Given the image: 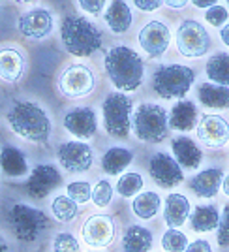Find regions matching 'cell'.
I'll list each match as a JSON object with an SVG mask.
<instances>
[{
  "instance_id": "23",
  "label": "cell",
  "mask_w": 229,
  "mask_h": 252,
  "mask_svg": "<svg viewBox=\"0 0 229 252\" xmlns=\"http://www.w3.org/2000/svg\"><path fill=\"white\" fill-rule=\"evenodd\" d=\"M0 168L8 177H25L29 173V162L17 147L4 145L0 149Z\"/></svg>"
},
{
  "instance_id": "7",
  "label": "cell",
  "mask_w": 229,
  "mask_h": 252,
  "mask_svg": "<svg viewBox=\"0 0 229 252\" xmlns=\"http://www.w3.org/2000/svg\"><path fill=\"white\" fill-rule=\"evenodd\" d=\"M132 109L134 102L122 93H111L102 104L104 125L107 134L113 137H128L132 130Z\"/></svg>"
},
{
  "instance_id": "33",
  "label": "cell",
  "mask_w": 229,
  "mask_h": 252,
  "mask_svg": "<svg viewBox=\"0 0 229 252\" xmlns=\"http://www.w3.org/2000/svg\"><path fill=\"white\" fill-rule=\"evenodd\" d=\"M188 245L190 241H188L186 233H182L177 228H169L162 235V249L166 252H184Z\"/></svg>"
},
{
  "instance_id": "41",
  "label": "cell",
  "mask_w": 229,
  "mask_h": 252,
  "mask_svg": "<svg viewBox=\"0 0 229 252\" xmlns=\"http://www.w3.org/2000/svg\"><path fill=\"white\" fill-rule=\"evenodd\" d=\"M134 4H136L137 10H141V11H154V10H158L164 2H158V0H136Z\"/></svg>"
},
{
  "instance_id": "6",
  "label": "cell",
  "mask_w": 229,
  "mask_h": 252,
  "mask_svg": "<svg viewBox=\"0 0 229 252\" xmlns=\"http://www.w3.org/2000/svg\"><path fill=\"white\" fill-rule=\"evenodd\" d=\"M6 220L15 233V237L25 243L36 241L42 231L51 228V220L43 211L25 203H15L6 213Z\"/></svg>"
},
{
  "instance_id": "8",
  "label": "cell",
  "mask_w": 229,
  "mask_h": 252,
  "mask_svg": "<svg viewBox=\"0 0 229 252\" xmlns=\"http://www.w3.org/2000/svg\"><path fill=\"white\" fill-rule=\"evenodd\" d=\"M210 47V36L199 21L184 19L177 29V49L182 57L198 59Z\"/></svg>"
},
{
  "instance_id": "39",
  "label": "cell",
  "mask_w": 229,
  "mask_h": 252,
  "mask_svg": "<svg viewBox=\"0 0 229 252\" xmlns=\"http://www.w3.org/2000/svg\"><path fill=\"white\" fill-rule=\"evenodd\" d=\"M79 8L90 15H100L104 11V2L102 0H81Z\"/></svg>"
},
{
  "instance_id": "22",
  "label": "cell",
  "mask_w": 229,
  "mask_h": 252,
  "mask_svg": "<svg viewBox=\"0 0 229 252\" xmlns=\"http://www.w3.org/2000/svg\"><path fill=\"white\" fill-rule=\"evenodd\" d=\"M105 25L109 27V31L114 32V34H124L130 27H132V21H134V15H132V10L126 2H111L107 8H105L104 13Z\"/></svg>"
},
{
  "instance_id": "1",
  "label": "cell",
  "mask_w": 229,
  "mask_h": 252,
  "mask_svg": "<svg viewBox=\"0 0 229 252\" xmlns=\"http://www.w3.org/2000/svg\"><path fill=\"white\" fill-rule=\"evenodd\" d=\"M104 66L111 83L122 93H132L143 83V59L128 45H114L109 51H105Z\"/></svg>"
},
{
  "instance_id": "46",
  "label": "cell",
  "mask_w": 229,
  "mask_h": 252,
  "mask_svg": "<svg viewBox=\"0 0 229 252\" xmlns=\"http://www.w3.org/2000/svg\"><path fill=\"white\" fill-rule=\"evenodd\" d=\"M0 252H8V245H6L2 235H0Z\"/></svg>"
},
{
  "instance_id": "29",
  "label": "cell",
  "mask_w": 229,
  "mask_h": 252,
  "mask_svg": "<svg viewBox=\"0 0 229 252\" xmlns=\"http://www.w3.org/2000/svg\"><path fill=\"white\" fill-rule=\"evenodd\" d=\"M160 205H162V200L156 192L148 190V192H141L134 198V203H132V211L137 219L141 220H148V219H154L156 213L160 211Z\"/></svg>"
},
{
  "instance_id": "26",
  "label": "cell",
  "mask_w": 229,
  "mask_h": 252,
  "mask_svg": "<svg viewBox=\"0 0 229 252\" xmlns=\"http://www.w3.org/2000/svg\"><path fill=\"white\" fill-rule=\"evenodd\" d=\"M152 251V231L134 224L122 235V252H150Z\"/></svg>"
},
{
  "instance_id": "32",
  "label": "cell",
  "mask_w": 229,
  "mask_h": 252,
  "mask_svg": "<svg viewBox=\"0 0 229 252\" xmlns=\"http://www.w3.org/2000/svg\"><path fill=\"white\" fill-rule=\"evenodd\" d=\"M145 181H143V175L141 173H124L118 177V183H116V192L124 198H136L137 194H141V189H143Z\"/></svg>"
},
{
  "instance_id": "15",
  "label": "cell",
  "mask_w": 229,
  "mask_h": 252,
  "mask_svg": "<svg viewBox=\"0 0 229 252\" xmlns=\"http://www.w3.org/2000/svg\"><path fill=\"white\" fill-rule=\"evenodd\" d=\"M19 32L32 40H43L53 32V15L45 8H32L19 17Z\"/></svg>"
},
{
  "instance_id": "2",
  "label": "cell",
  "mask_w": 229,
  "mask_h": 252,
  "mask_svg": "<svg viewBox=\"0 0 229 252\" xmlns=\"http://www.w3.org/2000/svg\"><path fill=\"white\" fill-rule=\"evenodd\" d=\"M10 128L27 141L45 145L51 136V121L42 105L27 100H15L6 113Z\"/></svg>"
},
{
  "instance_id": "25",
  "label": "cell",
  "mask_w": 229,
  "mask_h": 252,
  "mask_svg": "<svg viewBox=\"0 0 229 252\" xmlns=\"http://www.w3.org/2000/svg\"><path fill=\"white\" fill-rule=\"evenodd\" d=\"M196 123H198V107L194 105V102L182 100L173 105L169 113V128L178 132H188L196 126Z\"/></svg>"
},
{
  "instance_id": "34",
  "label": "cell",
  "mask_w": 229,
  "mask_h": 252,
  "mask_svg": "<svg viewBox=\"0 0 229 252\" xmlns=\"http://www.w3.org/2000/svg\"><path fill=\"white\" fill-rule=\"evenodd\" d=\"M66 196L72 198L77 205L79 203H86L88 200H92V187L88 181H73L66 187Z\"/></svg>"
},
{
  "instance_id": "4",
  "label": "cell",
  "mask_w": 229,
  "mask_h": 252,
  "mask_svg": "<svg viewBox=\"0 0 229 252\" xmlns=\"http://www.w3.org/2000/svg\"><path fill=\"white\" fill-rule=\"evenodd\" d=\"M132 126L137 139L146 143H162L169 132V117L162 105L143 102L134 113Z\"/></svg>"
},
{
  "instance_id": "3",
  "label": "cell",
  "mask_w": 229,
  "mask_h": 252,
  "mask_svg": "<svg viewBox=\"0 0 229 252\" xmlns=\"http://www.w3.org/2000/svg\"><path fill=\"white\" fill-rule=\"evenodd\" d=\"M60 40L70 55L85 59L102 49L104 34L86 17L66 15L60 25Z\"/></svg>"
},
{
  "instance_id": "45",
  "label": "cell",
  "mask_w": 229,
  "mask_h": 252,
  "mask_svg": "<svg viewBox=\"0 0 229 252\" xmlns=\"http://www.w3.org/2000/svg\"><path fill=\"white\" fill-rule=\"evenodd\" d=\"M222 189H224V194L229 198V175L224 177V185H222Z\"/></svg>"
},
{
  "instance_id": "35",
  "label": "cell",
  "mask_w": 229,
  "mask_h": 252,
  "mask_svg": "<svg viewBox=\"0 0 229 252\" xmlns=\"http://www.w3.org/2000/svg\"><path fill=\"white\" fill-rule=\"evenodd\" d=\"M113 200V187H111V183L109 181H98L96 183V187L92 189V201L96 207H100V209H104L107 207L109 203Z\"/></svg>"
},
{
  "instance_id": "20",
  "label": "cell",
  "mask_w": 229,
  "mask_h": 252,
  "mask_svg": "<svg viewBox=\"0 0 229 252\" xmlns=\"http://www.w3.org/2000/svg\"><path fill=\"white\" fill-rule=\"evenodd\" d=\"M192 215V205L184 194H169L164 203V219L169 228H180Z\"/></svg>"
},
{
  "instance_id": "28",
  "label": "cell",
  "mask_w": 229,
  "mask_h": 252,
  "mask_svg": "<svg viewBox=\"0 0 229 252\" xmlns=\"http://www.w3.org/2000/svg\"><path fill=\"white\" fill-rule=\"evenodd\" d=\"M134 162V153L126 147H111L102 158V169L107 175H118L122 173L130 164Z\"/></svg>"
},
{
  "instance_id": "19",
  "label": "cell",
  "mask_w": 229,
  "mask_h": 252,
  "mask_svg": "<svg viewBox=\"0 0 229 252\" xmlns=\"http://www.w3.org/2000/svg\"><path fill=\"white\" fill-rule=\"evenodd\" d=\"M171 149H173V155L175 160L178 162L180 168L186 169H198L201 166V160H203V153L199 145L186 136H178L171 141Z\"/></svg>"
},
{
  "instance_id": "13",
  "label": "cell",
  "mask_w": 229,
  "mask_h": 252,
  "mask_svg": "<svg viewBox=\"0 0 229 252\" xmlns=\"http://www.w3.org/2000/svg\"><path fill=\"white\" fill-rule=\"evenodd\" d=\"M62 183V175L58 168H55L53 164H40L30 171L29 181H27V192L30 198L42 200L45 196H49L53 190L58 189Z\"/></svg>"
},
{
  "instance_id": "38",
  "label": "cell",
  "mask_w": 229,
  "mask_h": 252,
  "mask_svg": "<svg viewBox=\"0 0 229 252\" xmlns=\"http://www.w3.org/2000/svg\"><path fill=\"white\" fill-rule=\"evenodd\" d=\"M218 245H220V247H226V249H229V205H226V207H224L222 219H220Z\"/></svg>"
},
{
  "instance_id": "37",
  "label": "cell",
  "mask_w": 229,
  "mask_h": 252,
  "mask_svg": "<svg viewBox=\"0 0 229 252\" xmlns=\"http://www.w3.org/2000/svg\"><path fill=\"white\" fill-rule=\"evenodd\" d=\"M228 17H229L228 8L222 6V4L212 6V8L207 10V13H205V19H207L208 25H212V27H224V23L228 21Z\"/></svg>"
},
{
  "instance_id": "9",
  "label": "cell",
  "mask_w": 229,
  "mask_h": 252,
  "mask_svg": "<svg viewBox=\"0 0 229 252\" xmlns=\"http://www.w3.org/2000/svg\"><path fill=\"white\" fill-rule=\"evenodd\" d=\"M96 77L88 66L83 64H72L64 70L58 77V89L68 98H83L94 91Z\"/></svg>"
},
{
  "instance_id": "11",
  "label": "cell",
  "mask_w": 229,
  "mask_h": 252,
  "mask_svg": "<svg viewBox=\"0 0 229 252\" xmlns=\"http://www.w3.org/2000/svg\"><path fill=\"white\" fill-rule=\"evenodd\" d=\"M148 173L162 189H173L184 181V171L178 162L166 153H156L148 160Z\"/></svg>"
},
{
  "instance_id": "16",
  "label": "cell",
  "mask_w": 229,
  "mask_h": 252,
  "mask_svg": "<svg viewBox=\"0 0 229 252\" xmlns=\"http://www.w3.org/2000/svg\"><path fill=\"white\" fill-rule=\"evenodd\" d=\"M198 137L210 149L224 147L229 141V123L224 117L203 115L198 125Z\"/></svg>"
},
{
  "instance_id": "18",
  "label": "cell",
  "mask_w": 229,
  "mask_h": 252,
  "mask_svg": "<svg viewBox=\"0 0 229 252\" xmlns=\"http://www.w3.org/2000/svg\"><path fill=\"white\" fill-rule=\"evenodd\" d=\"M224 185V169L208 168L190 179V190L198 198H214Z\"/></svg>"
},
{
  "instance_id": "12",
  "label": "cell",
  "mask_w": 229,
  "mask_h": 252,
  "mask_svg": "<svg viewBox=\"0 0 229 252\" xmlns=\"http://www.w3.org/2000/svg\"><path fill=\"white\" fill-rule=\"evenodd\" d=\"M139 45L143 47V51L150 59H160L167 51L169 43H171V32L169 27L162 21H148L139 31Z\"/></svg>"
},
{
  "instance_id": "40",
  "label": "cell",
  "mask_w": 229,
  "mask_h": 252,
  "mask_svg": "<svg viewBox=\"0 0 229 252\" xmlns=\"http://www.w3.org/2000/svg\"><path fill=\"white\" fill-rule=\"evenodd\" d=\"M184 252H212V247L207 239H196L194 243H190Z\"/></svg>"
},
{
  "instance_id": "14",
  "label": "cell",
  "mask_w": 229,
  "mask_h": 252,
  "mask_svg": "<svg viewBox=\"0 0 229 252\" xmlns=\"http://www.w3.org/2000/svg\"><path fill=\"white\" fill-rule=\"evenodd\" d=\"M83 239L88 247L105 249L114 239V220L109 215H94L86 219L81 228Z\"/></svg>"
},
{
  "instance_id": "36",
  "label": "cell",
  "mask_w": 229,
  "mask_h": 252,
  "mask_svg": "<svg viewBox=\"0 0 229 252\" xmlns=\"http://www.w3.org/2000/svg\"><path fill=\"white\" fill-rule=\"evenodd\" d=\"M53 252H81L79 241L68 231H60L53 239Z\"/></svg>"
},
{
  "instance_id": "21",
  "label": "cell",
  "mask_w": 229,
  "mask_h": 252,
  "mask_svg": "<svg viewBox=\"0 0 229 252\" xmlns=\"http://www.w3.org/2000/svg\"><path fill=\"white\" fill-rule=\"evenodd\" d=\"M25 72V59L15 47L0 49V77L8 83H17Z\"/></svg>"
},
{
  "instance_id": "5",
  "label": "cell",
  "mask_w": 229,
  "mask_h": 252,
  "mask_svg": "<svg viewBox=\"0 0 229 252\" xmlns=\"http://www.w3.org/2000/svg\"><path fill=\"white\" fill-rule=\"evenodd\" d=\"M196 81V72L190 66L182 64H167L160 66L152 75V89L160 98L173 100L184 98L190 87Z\"/></svg>"
},
{
  "instance_id": "42",
  "label": "cell",
  "mask_w": 229,
  "mask_h": 252,
  "mask_svg": "<svg viewBox=\"0 0 229 252\" xmlns=\"http://www.w3.org/2000/svg\"><path fill=\"white\" fill-rule=\"evenodd\" d=\"M194 6H196V8H203V10H210V8H212V6H216V2H212V0H196V2H194Z\"/></svg>"
},
{
  "instance_id": "44",
  "label": "cell",
  "mask_w": 229,
  "mask_h": 252,
  "mask_svg": "<svg viewBox=\"0 0 229 252\" xmlns=\"http://www.w3.org/2000/svg\"><path fill=\"white\" fill-rule=\"evenodd\" d=\"M164 4L169 6V8H178V10L186 8V2H173V0H169V2H164Z\"/></svg>"
},
{
  "instance_id": "30",
  "label": "cell",
  "mask_w": 229,
  "mask_h": 252,
  "mask_svg": "<svg viewBox=\"0 0 229 252\" xmlns=\"http://www.w3.org/2000/svg\"><path fill=\"white\" fill-rule=\"evenodd\" d=\"M207 75L210 81L222 87H229V55L228 53H216L208 59Z\"/></svg>"
},
{
  "instance_id": "31",
  "label": "cell",
  "mask_w": 229,
  "mask_h": 252,
  "mask_svg": "<svg viewBox=\"0 0 229 252\" xmlns=\"http://www.w3.org/2000/svg\"><path fill=\"white\" fill-rule=\"evenodd\" d=\"M51 211L60 222H72L79 215V205L68 196H57L51 203Z\"/></svg>"
},
{
  "instance_id": "43",
  "label": "cell",
  "mask_w": 229,
  "mask_h": 252,
  "mask_svg": "<svg viewBox=\"0 0 229 252\" xmlns=\"http://www.w3.org/2000/svg\"><path fill=\"white\" fill-rule=\"evenodd\" d=\"M220 38H222V42L229 47V23L228 25H224V29L220 31Z\"/></svg>"
},
{
  "instance_id": "24",
  "label": "cell",
  "mask_w": 229,
  "mask_h": 252,
  "mask_svg": "<svg viewBox=\"0 0 229 252\" xmlns=\"http://www.w3.org/2000/svg\"><path fill=\"white\" fill-rule=\"evenodd\" d=\"M220 219L222 213L216 205H198L190 215V226L198 233H208L212 230H218Z\"/></svg>"
},
{
  "instance_id": "17",
  "label": "cell",
  "mask_w": 229,
  "mask_h": 252,
  "mask_svg": "<svg viewBox=\"0 0 229 252\" xmlns=\"http://www.w3.org/2000/svg\"><path fill=\"white\" fill-rule=\"evenodd\" d=\"M64 128L79 139H88L98 130V119L90 107H77L64 115Z\"/></svg>"
},
{
  "instance_id": "10",
  "label": "cell",
  "mask_w": 229,
  "mask_h": 252,
  "mask_svg": "<svg viewBox=\"0 0 229 252\" xmlns=\"http://www.w3.org/2000/svg\"><path fill=\"white\" fill-rule=\"evenodd\" d=\"M57 158H58L60 166L70 173L88 171L94 164L92 149L85 141H66L62 145H58Z\"/></svg>"
},
{
  "instance_id": "27",
  "label": "cell",
  "mask_w": 229,
  "mask_h": 252,
  "mask_svg": "<svg viewBox=\"0 0 229 252\" xmlns=\"http://www.w3.org/2000/svg\"><path fill=\"white\" fill-rule=\"evenodd\" d=\"M199 102L212 109H228L229 107V87L216 83H201L198 87Z\"/></svg>"
}]
</instances>
